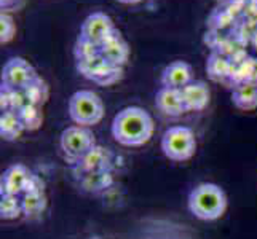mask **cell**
Returning a JSON list of instances; mask_svg holds the SVG:
<instances>
[{"mask_svg":"<svg viewBox=\"0 0 257 239\" xmlns=\"http://www.w3.org/2000/svg\"><path fill=\"white\" fill-rule=\"evenodd\" d=\"M257 34V0H214L206 16L203 43L233 67L249 58L246 48Z\"/></svg>","mask_w":257,"mask_h":239,"instance_id":"obj_1","label":"cell"},{"mask_svg":"<svg viewBox=\"0 0 257 239\" xmlns=\"http://www.w3.org/2000/svg\"><path fill=\"white\" fill-rule=\"evenodd\" d=\"M154 120L150 113L138 105L121 109L112 120V137L120 145L141 147L147 144L154 136Z\"/></svg>","mask_w":257,"mask_h":239,"instance_id":"obj_2","label":"cell"},{"mask_svg":"<svg viewBox=\"0 0 257 239\" xmlns=\"http://www.w3.org/2000/svg\"><path fill=\"white\" fill-rule=\"evenodd\" d=\"M227 206V194L216 183H200L189 193L187 207L190 214L200 220H205V222L220 218L225 214Z\"/></svg>","mask_w":257,"mask_h":239,"instance_id":"obj_3","label":"cell"},{"mask_svg":"<svg viewBox=\"0 0 257 239\" xmlns=\"http://www.w3.org/2000/svg\"><path fill=\"white\" fill-rule=\"evenodd\" d=\"M67 112L75 125L90 128L104 118V102L94 91L80 90L69 97Z\"/></svg>","mask_w":257,"mask_h":239,"instance_id":"obj_4","label":"cell"},{"mask_svg":"<svg viewBox=\"0 0 257 239\" xmlns=\"http://www.w3.org/2000/svg\"><path fill=\"white\" fill-rule=\"evenodd\" d=\"M96 137L85 126H69L59 136V148L66 163L77 166L96 147Z\"/></svg>","mask_w":257,"mask_h":239,"instance_id":"obj_5","label":"cell"},{"mask_svg":"<svg viewBox=\"0 0 257 239\" xmlns=\"http://www.w3.org/2000/svg\"><path fill=\"white\" fill-rule=\"evenodd\" d=\"M160 145L163 155L176 163L187 161L197 152V139H195L193 131L187 126L168 128Z\"/></svg>","mask_w":257,"mask_h":239,"instance_id":"obj_6","label":"cell"},{"mask_svg":"<svg viewBox=\"0 0 257 239\" xmlns=\"http://www.w3.org/2000/svg\"><path fill=\"white\" fill-rule=\"evenodd\" d=\"M75 67L82 77L99 86H112L125 77V67L113 66L107 61H104L99 55L77 59Z\"/></svg>","mask_w":257,"mask_h":239,"instance_id":"obj_7","label":"cell"},{"mask_svg":"<svg viewBox=\"0 0 257 239\" xmlns=\"http://www.w3.org/2000/svg\"><path fill=\"white\" fill-rule=\"evenodd\" d=\"M39 77L34 66L24 58H12L2 69V86L23 91Z\"/></svg>","mask_w":257,"mask_h":239,"instance_id":"obj_8","label":"cell"},{"mask_svg":"<svg viewBox=\"0 0 257 239\" xmlns=\"http://www.w3.org/2000/svg\"><path fill=\"white\" fill-rule=\"evenodd\" d=\"M97 55L113 66L125 67L130 61L131 48L125 37L121 35V32L118 29H115L101 45H97Z\"/></svg>","mask_w":257,"mask_h":239,"instance_id":"obj_9","label":"cell"},{"mask_svg":"<svg viewBox=\"0 0 257 239\" xmlns=\"http://www.w3.org/2000/svg\"><path fill=\"white\" fill-rule=\"evenodd\" d=\"M117 29L115 23L109 15L102 12H96L88 15L82 26H80V35L86 40H90L94 45H101V43L109 37V35Z\"/></svg>","mask_w":257,"mask_h":239,"instance_id":"obj_10","label":"cell"},{"mask_svg":"<svg viewBox=\"0 0 257 239\" xmlns=\"http://www.w3.org/2000/svg\"><path fill=\"white\" fill-rule=\"evenodd\" d=\"M32 171L24 164H12L2 172L0 177V194H13L21 196L26 183H28Z\"/></svg>","mask_w":257,"mask_h":239,"instance_id":"obj_11","label":"cell"},{"mask_svg":"<svg viewBox=\"0 0 257 239\" xmlns=\"http://www.w3.org/2000/svg\"><path fill=\"white\" fill-rule=\"evenodd\" d=\"M193 82V70L192 66L185 61H173L168 64L163 72L160 83L165 88H173V90H182L189 83Z\"/></svg>","mask_w":257,"mask_h":239,"instance_id":"obj_12","label":"cell"},{"mask_svg":"<svg viewBox=\"0 0 257 239\" xmlns=\"http://www.w3.org/2000/svg\"><path fill=\"white\" fill-rule=\"evenodd\" d=\"M182 101L187 112H201L208 107L211 101L209 86L203 80H195L181 90Z\"/></svg>","mask_w":257,"mask_h":239,"instance_id":"obj_13","label":"cell"},{"mask_svg":"<svg viewBox=\"0 0 257 239\" xmlns=\"http://www.w3.org/2000/svg\"><path fill=\"white\" fill-rule=\"evenodd\" d=\"M155 107L160 110L166 117H181L185 113V105L182 101L181 90H173V88H165L162 86L155 94Z\"/></svg>","mask_w":257,"mask_h":239,"instance_id":"obj_14","label":"cell"},{"mask_svg":"<svg viewBox=\"0 0 257 239\" xmlns=\"http://www.w3.org/2000/svg\"><path fill=\"white\" fill-rule=\"evenodd\" d=\"M232 72H233V66L225 56L214 51L209 53V56L206 59V74L211 82L225 85Z\"/></svg>","mask_w":257,"mask_h":239,"instance_id":"obj_15","label":"cell"},{"mask_svg":"<svg viewBox=\"0 0 257 239\" xmlns=\"http://www.w3.org/2000/svg\"><path fill=\"white\" fill-rule=\"evenodd\" d=\"M20 198H21L23 215L29 220L35 218V217H40L48 206V198H47L45 188L23 193V196H20Z\"/></svg>","mask_w":257,"mask_h":239,"instance_id":"obj_16","label":"cell"},{"mask_svg":"<svg viewBox=\"0 0 257 239\" xmlns=\"http://www.w3.org/2000/svg\"><path fill=\"white\" fill-rule=\"evenodd\" d=\"M232 102L238 110L252 112L257 109V83H246L232 90Z\"/></svg>","mask_w":257,"mask_h":239,"instance_id":"obj_17","label":"cell"},{"mask_svg":"<svg viewBox=\"0 0 257 239\" xmlns=\"http://www.w3.org/2000/svg\"><path fill=\"white\" fill-rule=\"evenodd\" d=\"M23 94H24V99L28 104L43 109V105H45L50 99V86L45 80L39 75L29 86L24 88Z\"/></svg>","mask_w":257,"mask_h":239,"instance_id":"obj_18","label":"cell"},{"mask_svg":"<svg viewBox=\"0 0 257 239\" xmlns=\"http://www.w3.org/2000/svg\"><path fill=\"white\" fill-rule=\"evenodd\" d=\"M23 132L26 131L18 115L15 112H2L0 115V137L7 142H13L21 137Z\"/></svg>","mask_w":257,"mask_h":239,"instance_id":"obj_19","label":"cell"},{"mask_svg":"<svg viewBox=\"0 0 257 239\" xmlns=\"http://www.w3.org/2000/svg\"><path fill=\"white\" fill-rule=\"evenodd\" d=\"M18 118L23 123L24 126V131H29V132H34V131H39L43 125V112L40 107H35V105H31V104H26L21 110L16 112Z\"/></svg>","mask_w":257,"mask_h":239,"instance_id":"obj_20","label":"cell"},{"mask_svg":"<svg viewBox=\"0 0 257 239\" xmlns=\"http://www.w3.org/2000/svg\"><path fill=\"white\" fill-rule=\"evenodd\" d=\"M21 215V198L13 196V194H0V217L4 220H13Z\"/></svg>","mask_w":257,"mask_h":239,"instance_id":"obj_21","label":"cell"},{"mask_svg":"<svg viewBox=\"0 0 257 239\" xmlns=\"http://www.w3.org/2000/svg\"><path fill=\"white\" fill-rule=\"evenodd\" d=\"M16 35V23L12 15L0 12V43L7 45Z\"/></svg>","mask_w":257,"mask_h":239,"instance_id":"obj_22","label":"cell"},{"mask_svg":"<svg viewBox=\"0 0 257 239\" xmlns=\"http://www.w3.org/2000/svg\"><path fill=\"white\" fill-rule=\"evenodd\" d=\"M28 4V0H0V10L2 13H18Z\"/></svg>","mask_w":257,"mask_h":239,"instance_id":"obj_23","label":"cell"},{"mask_svg":"<svg viewBox=\"0 0 257 239\" xmlns=\"http://www.w3.org/2000/svg\"><path fill=\"white\" fill-rule=\"evenodd\" d=\"M120 4H125V5H135V4H139L143 2V0H117Z\"/></svg>","mask_w":257,"mask_h":239,"instance_id":"obj_24","label":"cell"},{"mask_svg":"<svg viewBox=\"0 0 257 239\" xmlns=\"http://www.w3.org/2000/svg\"><path fill=\"white\" fill-rule=\"evenodd\" d=\"M88 239H102V237H99V236H91V237H88Z\"/></svg>","mask_w":257,"mask_h":239,"instance_id":"obj_25","label":"cell"}]
</instances>
